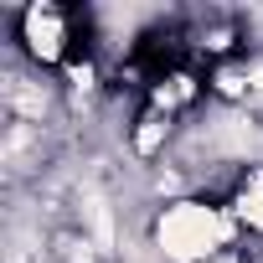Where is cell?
I'll use <instances>...</instances> for the list:
<instances>
[{
  "label": "cell",
  "mask_w": 263,
  "mask_h": 263,
  "mask_svg": "<svg viewBox=\"0 0 263 263\" xmlns=\"http://www.w3.org/2000/svg\"><path fill=\"white\" fill-rule=\"evenodd\" d=\"M232 227L212 212V206H196V201H181V206H171L165 217H160V248L171 253V258H181V263H191V258H201V253H212L222 237H227Z\"/></svg>",
  "instance_id": "1"
},
{
  "label": "cell",
  "mask_w": 263,
  "mask_h": 263,
  "mask_svg": "<svg viewBox=\"0 0 263 263\" xmlns=\"http://www.w3.org/2000/svg\"><path fill=\"white\" fill-rule=\"evenodd\" d=\"M26 42H31L36 57H57L62 52V21L52 11H31L26 16Z\"/></svg>",
  "instance_id": "2"
},
{
  "label": "cell",
  "mask_w": 263,
  "mask_h": 263,
  "mask_svg": "<svg viewBox=\"0 0 263 263\" xmlns=\"http://www.w3.org/2000/svg\"><path fill=\"white\" fill-rule=\"evenodd\" d=\"M6 103H11L16 114H26V119H42V108H47L42 88H31L26 78H6Z\"/></svg>",
  "instance_id": "3"
},
{
  "label": "cell",
  "mask_w": 263,
  "mask_h": 263,
  "mask_svg": "<svg viewBox=\"0 0 263 263\" xmlns=\"http://www.w3.org/2000/svg\"><path fill=\"white\" fill-rule=\"evenodd\" d=\"M83 212H88V222H93V242H98V248H114V217H108V201H103V196H88Z\"/></svg>",
  "instance_id": "4"
},
{
  "label": "cell",
  "mask_w": 263,
  "mask_h": 263,
  "mask_svg": "<svg viewBox=\"0 0 263 263\" xmlns=\"http://www.w3.org/2000/svg\"><path fill=\"white\" fill-rule=\"evenodd\" d=\"M237 212H242V217H248L253 227H263V176H258V181L248 186V196H242V206H237Z\"/></svg>",
  "instance_id": "5"
},
{
  "label": "cell",
  "mask_w": 263,
  "mask_h": 263,
  "mask_svg": "<svg viewBox=\"0 0 263 263\" xmlns=\"http://www.w3.org/2000/svg\"><path fill=\"white\" fill-rule=\"evenodd\" d=\"M135 145H140V150L150 155V150L160 145V124H145V129H140V140H135Z\"/></svg>",
  "instance_id": "6"
},
{
  "label": "cell",
  "mask_w": 263,
  "mask_h": 263,
  "mask_svg": "<svg viewBox=\"0 0 263 263\" xmlns=\"http://www.w3.org/2000/svg\"><path fill=\"white\" fill-rule=\"evenodd\" d=\"M62 248H67V253H62L67 263H88V242H62Z\"/></svg>",
  "instance_id": "7"
},
{
  "label": "cell",
  "mask_w": 263,
  "mask_h": 263,
  "mask_svg": "<svg viewBox=\"0 0 263 263\" xmlns=\"http://www.w3.org/2000/svg\"><path fill=\"white\" fill-rule=\"evenodd\" d=\"M253 93H258V98H263V67H258V72H253Z\"/></svg>",
  "instance_id": "8"
}]
</instances>
